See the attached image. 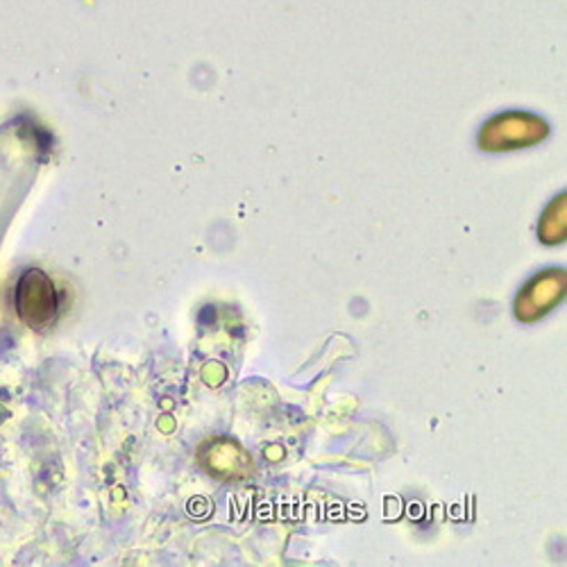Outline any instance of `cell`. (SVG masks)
<instances>
[{
	"label": "cell",
	"instance_id": "obj_1",
	"mask_svg": "<svg viewBox=\"0 0 567 567\" xmlns=\"http://www.w3.org/2000/svg\"><path fill=\"white\" fill-rule=\"evenodd\" d=\"M17 311L30 329H45L58 316L53 281L41 270H28L17 287Z\"/></svg>",
	"mask_w": 567,
	"mask_h": 567
},
{
	"label": "cell",
	"instance_id": "obj_2",
	"mask_svg": "<svg viewBox=\"0 0 567 567\" xmlns=\"http://www.w3.org/2000/svg\"><path fill=\"white\" fill-rule=\"evenodd\" d=\"M547 132L545 123L529 116V114H506L497 116L495 121L488 123L482 132V144L484 148H515V146H525L532 144V141L543 138Z\"/></svg>",
	"mask_w": 567,
	"mask_h": 567
}]
</instances>
